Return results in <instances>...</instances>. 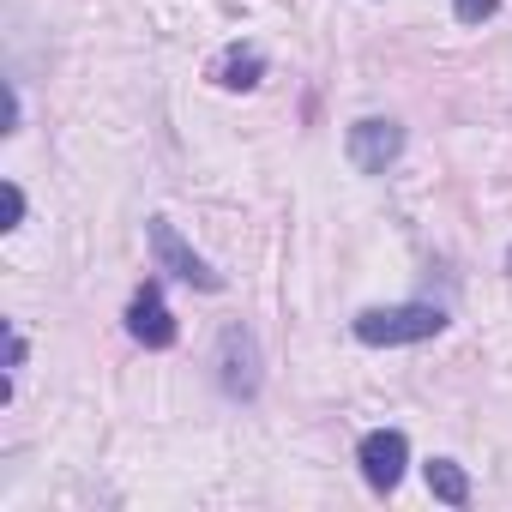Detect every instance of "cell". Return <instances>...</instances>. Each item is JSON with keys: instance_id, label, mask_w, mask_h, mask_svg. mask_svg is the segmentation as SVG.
<instances>
[{"instance_id": "obj_7", "label": "cell", "mask_w": 512, "mask_h": 512, "mask_svg": "<svg viewBox=\"0 0 512 512\" xmlns=\"http://www.w3.org/2000/svg\"><path fill=\"white\" fill-rule=\"evenodd\" d=\"M260 79H266V55L247 49V43H229V49L211 61V85H223V91H253Z\"/></svg>"}, {"instance_id": "obj_1", "label": "cell", "mask_w": 512, "mask_h": 512, "mask_svg": "<svg viewBox=\"0 0 512 512\" xmlns=\"http://www.w3.org/2000/svg\"><path fill=\"white\" fill-rule=\"evenodd\" d=\"M362 344L374 350H392V344H428L446 332V314L428 308V302H398V308H362L356 326H350Z\"/></svg>"}, {"instance_id": "obj_10", "label": "cell", "mask_w": 512, "mask_h": 512, "mask_svg": "<svg viewBox=\"0 0 512 512\" xmlns=\"http://www.w3.org/2000/svg\"><path fill=\"white\" fill-rule=\"evenodd\" d=\"M19 223H25V187L7 181V229H19Z\"/></svg>"}, {"instance_id": "obj_5", "label": "cell", "mask_w": 512, "mask_h": 512, "mask_svg": "<svg viewBox=\"0 0 512 512\" xmlns=\"http://www.w3.org/2000/svg\"><path fill=\"white\" fill-rule=\"evenodd\" d=\"M398 151H404V127H398V121L368 115V121L350 127V163H356L362 175H386V169L398 163Z\"/></svg>"}, {"instance_id": "obj_3", "label": "cell", "mask_w": 512, "mask_h": 512, "mask_svg": "<svg viewBox=\"0 0 512 512\" xmlns=\"http://www.w3.org/2000/svg\"><path fill=\"white\" fill-rule=\"evenodd\" d=\"M217 380H223L229 398L260 392V344H253L247 326H223V338H217Z\"/></svg>"}, {"instance_id": "obj_2", "label": "cell", "mask_w": 512, "mask_h": 512, "mask_svg": "<svg viewBox=\"0 0 512 512\" xmlns=\"http://www.w3.org/2000/svg\"><path fill=\"white\" fill-rule=\"evenodd\" d=\"M145 235H151V253H157V272H169V278H181V284H193V290H223V278H217V272L199 260V253L175 235L169 217H151Z\"/></svg>"}, {"instance_id": "obj_4", "label": "cell", "mask_w": 512, "mask_h": 512, "mask_svg": "<svg viewBox=\"0 0 512 512\" xmlns=\"http://www.w3.org/2000/svg\"><path fill=\"white\" fill-rule=\"evenodd\" d=\"M356 464H362V476H368V488H374V494H392V488L404 482L410 440H404L398 428H374V434H362V446H356Z\"/></svg>"}, {"instance_id": "obj_9", "label": "cell", "mask_w": 512, "mask_h": 512, "mask_svg": "<svg viewBox=\"0 0 512 512\" xmlns=\"http://www.w3.org/2000/svg\"><path fill=\"white\" fill-rule=\"evenodd\" d=\"M500 13V0H452V19L458 25H482V19H494Z\"/></svg>"}, {"instance_id": "obj_11", "label": "cell", "mask_w": 512, "mask_h": 512, "mask_svg": "<svg viewBox=\"0 0 512 512\" xmlns=\"http://www.w3.org/2000/svg\"><path fill=\"white\" fill-rule=\"evenodd\" d=\"M19 362H25V332L7 326V368H19Z\"/></svg>"}, {"instance_id": "obj_8", "label": "cell", "mask_w": 512, "mask_h": 512, "mask_svg": "<svg viewBox=\"0 0 512 512\" xmlns=\"http://www.w3.org/2000/svg\"><path fill=\"white\" fill-rule=\"evenodd\" d=\"M428 494L446 500V506H464V500H470V476H464V464L434 458V464H428Z\"/></svg>"}, {"instance_id": "obj_6", "label": "cell", "mask_w": 512, "mask_h": 512, "mask_svg": "<svg viewBox=\"0 0 512 512\" xmlns=\"http://www.w3.org/2000/svg\"><path fill=\"white\" fill-rule=\"evenodd\" d=\"M127 332H133L145 350H169V344H175V314H169V302H163L157 284H145V290L127 302Z\"/></svg>"}]
</instances>
